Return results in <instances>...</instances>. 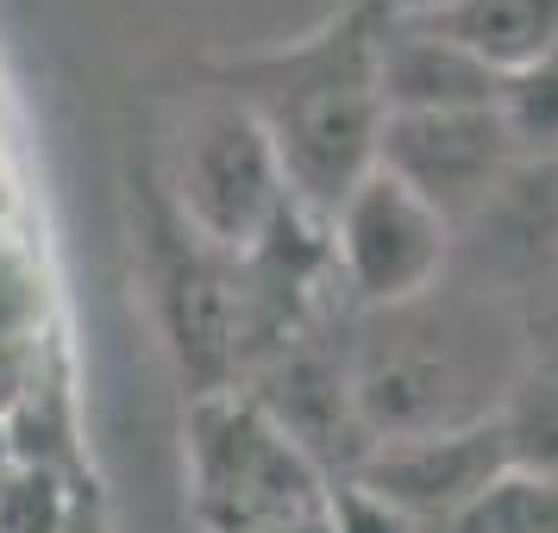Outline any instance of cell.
<instances>
[{
	"mask_svg": "<svg viewBox=\"0 0 558 533\" xmlns=\"http://www.w3.org/2000/svg\"><path fill=\"white\" fill-rule=\"evenodd\" d=\"M257 126L270 132L289 195L302 207L339 214V202L377 170L383 152V88H377V32H327L314 51H295L257 88Z\"/></svg>",
	"mask_w": 558,
	"mask_h": 533,
	"instance_id": "6da1fadb",
	"label": "cell"
},
{
	"mask_svg": "<svg viewBox=\"0 0 558 533\" xmlns=\"http://www.w3.org/2000/svg\"><path fill=\"white\" fill-rule=\"evenodd\" d=\"M189 446H195L202 514L220 533L277 528L327 502V489L307 464V446H295L277 427V414L252 402H202Z\"/></svg>",
	"mask_w": 558,
	"mask_h": 533,
	"instance_id": "7a4b0ae2",
	"label": "cell"
},
{
	"mask_svg": "<svg viewBox=\"0 0 558 533\" xmlns=\"http://www.w3.org/2000/svg\"><path fill=\"white\" fill-rule=\"evenodd\" d=\"M332 252L345 264V282L357 289V302L414 307L446 270L452 220L421 202L402 177L371 170L332 214Z\"/></svg>",
	"mask_w": 558,
	"mask_h": 533,
	"instance_id": "3957f363",
	"label": "cell"
},
{
	"mask_svg": "<svg viewBox=\"0 0 558 533\" xmlns=\"http://www.w3.org/2000/svg\"><path fill=\"white\" fill-rule=\"evenodd\" d=\"M289 202L295 195L277 163V145L257 126L252 107H214L195 120L182 145V207L202 239L239 245V252L264 245Z\"/></svg>",
	"mask_w": 558,
	"mask_h": 533,
	"instance_id": "277c9868",
	"label": "cell"
},
{
	"mask_svg": "<svg viewBox=\"0 0 558 533\" xmlns=\"http://www.w3.org/2000/svg\"><path fill=\"white\" fill-rule=\"evenodd\" d=\"M514 138L502 126V107H471V113H389L383 126L377 170L402 177L427 207L446 220L477 214L508 182Z\"/></svg>",
	"mask_w": 558,
	"mask_h": 533,
	"instance_id": "5b68a950",
	"label": "cell"
},
{
	"mask_svg": "<svg viewBox=\"0 0 558 533\" xmlns=\"http://www.w3.org/2000/svg\"><path fill=\"white\" fill-rule=\"evenodd\" d=\"M502 471H508L502 421L483 414V421H458V427L377 439L357 464V483L377 489L389 508H402L414 528H427V521L452 528Z\"/></svg>",
	"mask_w": 558,
	"mask_h": 533,
	"instance_id": "8992f818",
	"label": "cell"
},
{
	"mask_svg": "<svg viewBox=\"0 0 558 533\" xmlns=\"http://www.w3.org/2000/svg\"><path fill=\"white\" fill-rule=\"evenodd\" d=\"M377 88L383 113H471V107H502L508 82L433 26L389 20L377 32Z\"/></svg>",
	"mask_w": 558,
	"mask_h": 533,
	"instance_id": "52a82bcc",
	"label": "cell"
},
{
	"mask_svg": "<svg viewBox=\"0 0 558 533\" xmlns=\"http://www.w3.org/2000/svg\"><path fill=\"white\" fill-rule=\"evenodd\" d=\"M414 26H433L439 38L464 45L502 82L558 57V0H458L433 20H414Z\"/></svg>",
	"mask_w": 558,
	"mask_h": 533,
	"instance_id": "ba28073f",
	"label": "cell"
},
{
	"mask_svg": "<svg viewBox=\"0 0 558 533\" xmlns=\"http://www.w3.org/2000/svg\"><path fill=\"white\" fill-rule=\"evenodd\" d=\"M446 533H558V477L508 464Z\"/></svg>",
	"mask_w": 558,
	"mask_h": 533,
	"instance_id": "9c48e42d",
	"label": "cell"
},
{
	"mask_svg": "<svg viewBox=\"0 0 558 533\" xmlns=\"http://www.w3.org/2000/svg\"><path fill=\"white\" fill-rule=\"evenodd\" d=\"M496 421H502L508 464L514 471H546V477H558V371L527 377L508 396V408Z\"/></svg>",
	"mask_w": 558,
	"mask_h": 533,
	"instance_id": "30bf717a",
	"label": "cell"
},
{
	"mask_svg": "<svg viewBox=\"0 0 558 533\" xmlns=\"http://www.w3.org/2000/svg\"><path fill=\"white\" fill-rule=\"evenodd\" d=\"M502 126L514 152L527 157H558V57L533 63L502 88Z\"/></svg>",
	"mask_w": 558,
	"mask_h": 533,
	"instance_id": "8fae6325",
	"label": "cell"
},
{
	"mask_svg": "<svg viewBox=\"0 0 558 533\" xmlns=\"http://www.w3.org/2000/svg\"><path fill=\"white\" fill-rule=\"evenodd\" d=\"M70 514L76 502L57 477V464H13L0 477V533H63Z\"/></svg>",
	"mask_w": 558,
	"mask_h": 533,
	"instance_id": "7c38bea8",
	"label": "cell"
},
{
	"mask_svg": "<svg viewBox=\"0 0 558 533\" xmlns=\"http://www.w3.org/2000/svg\"><path fill=\"white\" fill-rule=\"evenodd\" d=\"M327 514H332V533H421L402 508H389L377 489H364L357 477L345 489H327Z\"/></svg>",
	"mask_w": 558,
	"mask_h": 533,
	"instance_id": "4fadbf2b",
	"label": "cell"
},
{
	"mask_svg": "<svg viewBox=\"0 0 558 533\" xmlns=\"http://www.w3.org/2000/svg\"><path fill=\"white\" fill-rule=\"evenodd\" d=\"M389 20H433V13H446V7H458V0H377Z\"/></svg>",
	"mask_w": 558,
	"mask_h": 533,
	"instance_id": "5bb4252c",
	"label": "cell"
},
{
	"mask_svg": "<svg viewBox=\"0 0 558 533\" xmlns=\"http://www.w3.org/2000/svg\"><path fill=\"white\" fill-rule=\"evenodd\" d=\"M257 533H332V514L320 502V508H307V514H295V521H277V528H257Z\"/></svg>",
	"mask_w": 558,
	"mask_h": 533,
	"instance_id": "9a60e30c",
	"label": "cell"
},
{
	"mask_svg": "<svg viewBox=\"0 0 558 533\" xmlns=\"http://www.w3.org/2000/svg\"><path fill=\"white\" fill-rule=\"evenodd\" d=\"M20 464V446H13V421H0V477Z\"/></svg>",
	"mask_w": 558,
	"mask_h": 533,
	"instance_id": "2e32d148",
	"label": "cell"
},
{
	"mask_svg": "<svg viewBox=\"0 0 558 533\" xmlns=\"http://www.w3.org/2000/svg\"><path fill=\"white\" fill-rule=\"evenodd\" d=\"M63 533H101V528H95V514L76 502V514H70V528H63Z\"/></svg>",
	"mask_w": 558,
	"mask_h": 533,
	"instance_id": "e0dca14e",
	"label": "cell"
}]
</instances>
